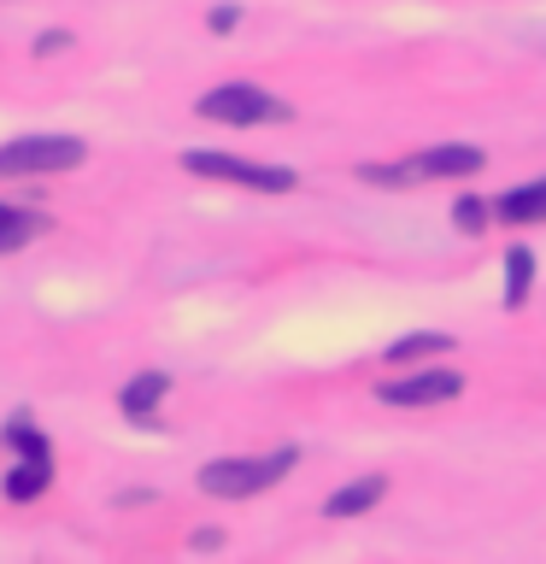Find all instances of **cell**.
I'll return each mask as SVG.
<instances>
[{
	"instance_id": "6da1fadb",
	"label": "cell",
	"mask_w": 546,
	"mask_h": 564,
	"mask_svg": "<svg viewBox=\"0 0 546 564\" xmlns=\"http://www.w3.org/2000/svg\"><path fill=\"white\" fill-rule=\"evenodd\" d=\"M294 465H299V447H276L264 458H211V465L200 470V488L211 494V500H253V494L276 488Z\"/></svg>"
},
{
	"instance_id": "7a4b0ae2",
	"label": "cell",
	"mask_w": 546,
	"mask_h": 564,
	"mask_svg": "<svg viewBox=\"0 0 546 564\" xmlns=\"http://www.w3.org/2000/svg\"><path fill=\"white\" fill-rule=\"evenodd\" d=\"M488 165V153L482 148H465V141H447V148H429V153H417V159H400V165H364L359 176L364 183H376V188H412V183H429V176H476Z\"/></svg>"
},
{
	"instance_id": "3957f363",
	"label": "cell",
	"mask_w": 546,
	"mask_h": 564,
	"mask_svg": "<svg viewBox=\"0 0 546 564\" xmlns=\"http://www.w3.org/2000/svg\"><path fill=\"white\" fill-rule=\"evenodd\" d=\"M200 118L211 123H229V130H253V123H288V100L264 95L259 83H218L211 95H200V106H194Z\"/></svg>"
},
{
	"instance_id": "277c9868",
	"label": "cell",
	"mask_w": 546,
	"mask_h": 564,
	"mask_svg": "<svg viewBox=\"0 0 546 564\" xmlns=\"http://www.w3.org/2000/svg\"><path fill=\"white\" fill-rule=\"evenodd\" d=\"M188 176H211L229 188H259V194H288L299 188V176L288 165H259V159H236V153H183Z\"/></svg>"
},
{
	"instance_id": "5b68a950",
	"label": "cell",
	"mask_w": 546,
	"mask_h": 564,
	"mask_svg": "<svg viewBox=\"0 0 546 564\" xmlns=\"http://www.w3.org/2000/svg\"><path fill=\"white\" fill-rule=\"evenodd\" d=\"M88 148L77 135H18L0 148V176H53V171H70L83 165Z\"/></svg>"
},
{
	"instance_id": "8992f818",
	"label": "cell",
	"mask_w": 546,
	"mask_h": 564,
	"mask_svg": "<svg viewBox=\"0 0 546 564\" xmlns=\"http://www.w3.org/2000/svg\"><path fill=\"white\" fill-rule=\"evenodd\" d=\"M7 441L24 453V458L12 465V476H7V500H35V494H47V482H53V453H47L42 430H35L30 417H12V423H7Z\"/></svg>"
},
{
	"instance_id": "52a82bcc",
	"label": "cell",
	"mask_w": 546,
	"mask_h": 564,
	"mask_svg": "<svg viewBox=\"0 0 546 564\" xmlns=\"http://www.w3.org/2000/svg\"><path fill=\"white\" fill-rule=\"evenodd\" d=\"M376 394L387 405H447L465 394V377L458 370H405V377H387Z\"/></svg>"
},
{
	"instance_id": "ba28073f",
	"label": "cell",
	"mask_w": 546,
	"mask_h": 564,
	"mask_svg": "<svg viewBox=\"0 0 546 564\" xmlns=\"http://www.w3.org/2000/svg\"><path fill=\"white\" fill-rule=\"evenodd\" d=\"M493 218L500 224H546V176L540 183H523V188H505L493 200Z\"/></svg>"
},
{
	"instance_id": "9c48e42d",
	"label": "cell",
	"mask_w": 546,
	"mask_h": 564,
	"mask_svg": "<svg viewBox=\"0 0 546 564\" xmlns=\"http://www.w3.org/2000/svg\"><path fill=\"white\" fill-rule=\"evenodd\" d=\"M387 494V476H359V482H347V488H335L329 500H324V518H364L370 506H376Z\"/></svg>"
},
{
	"instance_id": "30bf717a",
	"label": "cell",
	"mask_w": 546,
	"mask_h": 564,
	"mask_svg": "<svg viewBox=\"0 0 546 564\" xmlns=\"http://www.w3.org/2000/svg\"><path fill=\"white\" fill-rule=\"evenodd\" d=\"M171 394V377L165 370H141V377L118 394V405H123V417H135V423H153V405Z\"/></svg>"
},
{
	"instance_id": "8fae6325",
	"label": "cell",
	"mask_w": 546,
	"mask_h": 564,
	"mask_svg": "<svg viewBox=\"0 0 546 564\" xmlns=\"http://www.w3.org/2000/svg\"><path fill=\"white\" fill-rule=\"evenodd\" d=\"M35 236H47V212L0 206V253H18V247H30Z\"/></svg>"
},
{
	"instance_id": "7c38bea8",
	"label": "cell",
	"mask_w": 546,
	"mask_h": 564,
	"mask_svg": "<svg viewBox=\"0 0 546 564\" xmlns=\"http://www.w3.org/2000/svg\"><path fill=\"white\" fill-rule=\"evenodd\" d=\"M528 289H535V253L528 247H505V306L517 312Z\"/></svg>"
},
{
	"instance_id": "4fadbf2b",
	"label": "cell",
	"mask_w": 546,
	"mask_h": 564,
	"mask_svg": "<svg viewBox=\"0 0 546 564\" xmlns=\"http://www.w3.org/2000/svg\"><path fill=\"white\" fill-rule=\"evenodd\" d=\"M452 347V335H440V329H429V335H400L394 347H387V365H412V359H429V352H447Z\"/></svg>"
},
{
	"instance_id": "5bb4252c",
	"label": "cell",
	"mask_w": 546,
	"mask_h": 564,
	"mask_svg": "<svg viewBox=\"0 0 546 564\" xmlns=\"http://www.w3.org/2000/svg\"><path fill=\"white\" fill-rule=\"evenodd\" d=\"M488 212H493V206H482V200H476V194H465V200H458V206H452V224H458V229H465V236H482V224H488Z\"/></svg>"
},
{
	"instance_id": "9a60e30c",
	"label": "cell",
	"mask_w": 546,
	"mask_h": 564,
	"mask_svg": "<svg viewBox=\"0 0 546 564\" xmlns=\"http://www.w3.org/2000/svg\"><path fill=\"white\" fill-rule=\"evenodd\" d=\"M236 18H241L236 7H218V12H206V30H218V35H223V30H236Z\"/></svg>"
},
{
	"instance_id": "2e32d148",
	"label": "cell",
	"mask_w": 546,
	"mask_h": 564,
	"mask_svg": "<svg viewBox=\"0 0 546 564\" xmlns=\"http://www.w3.org/2000/svg\"><path fill=\"white\" fill-rule=\"evenodd\" d=\"M59 47H65V30H47L42 42H35V53H59Z\"/></svg>"
}]
</instances>
